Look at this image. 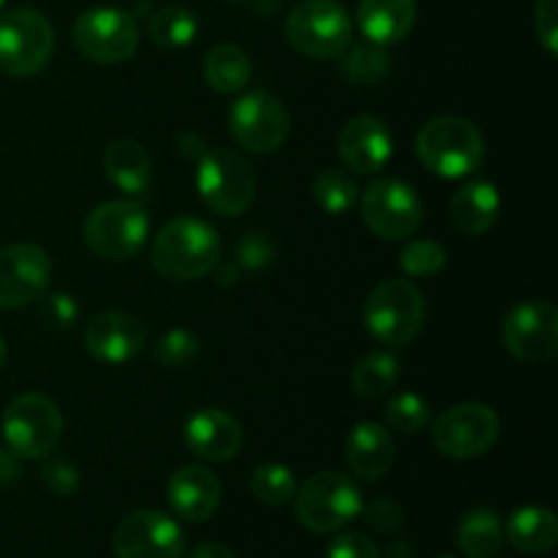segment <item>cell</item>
I'll list each match as a JSON object with an SVG mask.
<instances>
[{
	"instance_id": "3957f363",
	"label": "cell",
	"mask_w": 558,
	"mask_h": 558,
	"mask_svg": "<svg viewBox=\"0 0 558 558\" xmlns=\"http://www.w3.org/2000/svg\"><path fill=\"white\" fill-rule=\"evenodd\" d=\"M363 490L341 472L311 474L294 494V515L311 534H336L363 512Z\"/></svg>"
},
{
	"instance_id": "44dd1931",
	"label": "cell",
	"mask_w": 558,
	"mask_h": 558,
	"mask_svg": "<svg viewBox=\"0 0 558 558\" xmlns=\"http://www.w3.org/2000/svg\"><path fill=\"white\" fill-rule=\"evenodd\" d=\"M396 461V441L379 423H357L347 439V463L354 477L376 483Z\"/></svg>"
},
{
	"instance_id": "f6af8a7d",
	"label": "cell",
	"mask_w": 558,
	"mask_h": 558,
	"mask_svg": "<svg viewBox=\"0 0 558 558\" xmlns=\"http://www.w3.org/2000/svg\"><path fill=\"white\" fill-rule=\"evenodd\" d=\"M5 357H9V349H5V341H3V338H0V368H3V365H5Z\"/></svg>"
},
{
	"instance_id": "2e32d148",
	"label": "cell",
	"mask_w": 558,
	"mask_h": 558,
	"mask_svg": "<svg viewBox=\"0 0 558 558\" xmlns=\"http://www.w3.org/2000/svg\"><path fill=\"white\" fill-rule=\"evenodd\" d=\"M52 259L36 243L0 248V311L25 308L47 294L52 283Z\"/></svg>"
},
{
	"instance_id": "484cf974",
	"label": "cell",
	"mask_w": 558,
	"mask_h": 558,
	"mask_svg": "<svg viewBox=\"0 0 558 558\" xmlns=\"http://www.w3.org/2000/svg\"><path fill=\"white\" fill-rule=\"evenodd\" d=\"M505 543V523L488 507L469 510L458 523V548L466 558H494Z\"/></svg>"
},
{
	"instance_id": "603a6c76",
	"label": "cell",
	"mask_w": 558,
	"mask_h": 558,
	"mask_svg": "<svg viewBox=\"0 0 558 558\" xmlns=\"http://www.w3.org/2000/svg\"><path fill=\"white\" fill-rule=\"evenodd\" d=\"M501 196L499 189L488 180H472L461 185L450 199V221L463 234H485L499 221Z\"/></svg>"
},
{
	"instance_id": "ab89813d",
	"label": "cell",
	"mask_w": 558,
	"mask_h": 558,
	"mask_svg": "<svg viewBox=\"0 0 558 558\" xmlns=\"http://www.w3.org/2000/svg\"><path fill=\"white\" fill-rule=\"evenodd\" d=\"M534 31L548 54H558V0H539L534 9Z\"/></svg>"
},
{
	"instance_id": "74e56055",
	"label": "cell",
	"mask_w": 558,
	"mask_h": 558,
	"mask_svg": "<svg viewBox=\"0 0 558 558\" xmlns=\"http://www.w3.org/2000/svg\"><path fill=\"white\" fill-rule=\"evenodd\" d=\"M327 558H381V550L368 534L341 532L327 548Z\"/></svg>"
},
{
	"instance_id": "6da1fadb",
	"label": "cell",
	"mask_w": 558,
	"mask_h": 558,
	"mask_svg": "<svg viewBox=\"0 0 558 558\" xmlns=\"http://www.w3.org/2000/svg\"><path fill=\"white\" fill-rule=\"evenodd\" d=\"M150 262L167 281H196L221 262V238L207 221L180 216L163 223L150 245Z\"/></svg>"
},
{
	"instance_id": "8fae6325",
	"label": "cell",
	"mask_w": 558,
	"mask_h": 558,
	"mask_svg": "<svg viewBox=\"0 0 558 558\" xmlns=\"http://www.w3.org/2000/svg\"><path fill=\"white\" fill-rule=\"evenodd\" d=\"M360 213H363L365 227L387 243L412 238L423 223V202L417 191L398 178L374 180L363 191Z\"/></svg>"
},
{
	"instance_id": "30bf717a",
	"label": "cell",
	"mask_w": 558,
	"mask_h": 558,
	"mask_svg": "<svg viewBox=\"0 0 558 558\" xmlns=\"http://www.w3.org/2000/svg\"><path fill=\"white\" fill-rule=\"evenodd\" d=\"M71 38L80 54H85L90 63L114 65L131 60L140 49V25L129 11L96 5L76 16Z\"/></svg>"
},
{
	"instance_id": "9c48e42d",
	"label": "cell",
	"mask_w": 558,
	"mask_h": 558,
	"mask_svg": "<svg viewBox=\"0 0 558 558\" xmlns=\"http://www.w3.org/2000/svg\"><path fill=\"white\" fill-rule=\"evenodd\" d=\"M63 436V414L58 403L41 392L14 398L3 414V439L20 458H49Z\"/></svg>"
},
{
	"instance_id": "d6a6232c",
	"label": "cell",
	"mask_w": 558,
	"mask_h": 558,
	"mask_svg": "<svg viewBox=\"0 0 558 558\" xmlns=\"http://www.w3.org/2000/svg\"><path fill=\"white\" fill-rule=\"evenodd\" d=\"M387 425L401 434H420L430 420V407L417 392H398L385 407Z\"/></svg>"
},
{
	"instance_id": "8992f818",
	"label": "cell",
	"mask_w": 558,
	"mask_h": 558,
	"mask_svg": "<svg viewBox=\"0 0 558 558\" xmlns=\"http://www.w3.org/2000/svg\"><path fill=\"white\" fill-rule=\"evenodd\" d=\"M54 31L36 9H9L0 14V71L14 80L36 76L52 60Z\"/></svg>"
},
{
	"instance_id": "7402d4cb",
	"label": "cell",
	"mask_w": 558,
	"mask_h": 558,
	"mask_svg": "<svg viewBox=\"0 0 558 558\" xmlns=\"http://www.w3.org/2000/svg\"><path fill=\"white\" fill-rule=\"evenodd\" d=\"M417 0H360L357 25L371 44L390 47L412 33Z\"/></svg>"
},
{
	"instance_id": "b9f144b4",
	"label": "cell",
	"mask_w": 558,
	"mask_h": 558,
	"mask_svg": "<svg viewBox=\"0 0 558 558\" xmlns=\"http://www.w3.org/2000/svg\"><path fill=\"white\" fill-rule=\"evenodd\" d=\"M22 458L16 456V452H11L9 447H0V483H11V480H16L22 474V466H20Z\"/></svg>"
},
{
	"instance_id": "5b68a950",
	"label": "cell",
	"mask_w": 558,
	"mask_h": 558,
	"mask_svg": "<svg viewBox=\"0 0 558 558\" xmlns=\"http://www.w3.org/2000/svg\"><path fill=\"white\" fill-rule=\"evenodd\" d=\"M150 234V218L136 199H114L93 207L82 223L85 245L109 262H125L136 256Z\"/></svg>"
},
{
	"instance_id": "7a4b0ae2",
	"label": "cell",
	"mask_w": 558,
	"mask_h": 558,
	"mask_svg": "<svg viewBox=\"0 0 558 558\" xmlns=\"http://www.w3.org/2000/svg\"><path fill=\"white\" fill-rule=\"evenodd\" d=\"M417 158L445 180L469 178L485 161L483 131L461 114H436L420 129Z\"/></svg>"
},
{
	"instance_id": "52a82bcc",
	"label": "cell",
	"mask_w": 558,
	"mask_h": 558,
	"mask_svg": "<svg viewBox=\"0 0 558 558\" xmlns=\"http://www.w3.org/2000/svg\"><path fill=\"white\" fill-rule=\"evenodd\" d=\"M287 41L305 58H341L352 44V20L338 0H303L287 16Z\"/></svg>"
},
{
	"instance_id": "7bdbcfd3",
	"label": "cell",
	"mask_w": 558,
	"mask_h": 558,
	"mask_svg": "<svg viewBox=\"0 0 558 558\" xmlns=\"http://www.w3.org/2000/svg\"><path fill=\"white\" fill-rule=\"evenodd\" d=\"M189 558H238L232 554V548L221 543H199L194 550H191Z\"/></svg>"
},
{
	"instance_id": "e0dca14e",
	"label": "cell",
	"mask_w": 558,
	"mask_h": 558,
	"mask_svg": "<svg viewBox=\"0 0 558 558\" xmlns=\"http://www.w3.org/2000/svg\"><path fill=\"white\" fill-rule=\"evenodd\" d=\"M147 330L129 311H104L85 327V349L104 365H123L145 349Z\"/></svg>"
},
{
	"instance_id": "e575fe53",
	"label": "cell",
	"mask_w": 558,
	"mask_h": 558,
	"mask_svg": "<svg viewBox=\"0 0 558 558\" xmlns=\"http://www.w3.org/2000/svg\"><path fill=\"white\" fill-rule=\"evenodd\" d=\"M199 354V338L191 330H169L161 341L156 343V360L167 368H183V365L194 363Z\"/></svg>"
},
{
	"instance_id": "f35d334b",
	"label": "cell",
	"mask_w": 558,
	"mask_h": 558,
	"mask_svg": "<svg viewBox=\"0 0 558 558\" xmlns=\"http://www.w3.org/2000/svg\"><path fill=\"white\" fill-rule=\"evenodd\" d=\"M41 319L44 325L52 327V330H69L71 325L76 322L80 316V305L74 303L71 294H49V298H41Z\"/></svg>"
},
{
	"instance_id": "4316f807",
	"label": "cell",
	"mask_w": 558,
	"mask_h": 558,
	"mask_svg": "<svg viewBox=\"0 0 558 558\" xmlns=\"http://www.w3.org/2000/svg\"><path fill=\"white\" fill-rule=\"evenodd\" d=\"M205 80L218 93H240L251 80V60L238 44H218L205 58Z\"/></svg>"
},
{
	"instance_id": "cb8c5ba5",
	"label": "cell",
	"mask_w": 558,
	"mask_h": 558,
	"mask_svg": "<svg viewBox=\"0 0 558 558\" xmlns=\"http://www.w3.org/2000/svg\"><path fill=\"white\" fill-rule=\"evenodd\" d=\"M104 172L123 194L142 196L150 189L153 163L136 140H114L104 150Z\"/></svg>"
},
{
	"instance_id": "f1b7e54d",
	"label": "cell",
	"mask_w": 558,
	"mask_h": 558,
	"mask_svg": "<svg viewBox=\"0 0 558 558\" xmlns=\"http://www.w3.org/2000/svg\"><path fill=\"white\" fill-rule=\"evenodd\" d=\"M311 194H314V202L327 213V216H343V213L352 210L360 199L357 180H354L347 169L338 167L322 169L314 178Z\"/></svg>"
},
{
	"instance_id": "9a60e30c",
	"label": "cell",
	"mask_w": 558,
	"mask_h": 558,
	"mask_svg": "<svg viewBox=\"0 0 558 558\" xmlns=\"http://www.w3.org/2000/svg\"><path fill=\"white\" fill-rule=\"evenodd\" d=\"M114 558H185V534L161 510H136L114 526Z\"/></svg>"
},
{
	"instance_id": "ffe728a7",
	"label": "cell",
	"mask_w": 558,
	"mask_h": 558,
	"mask_svg": "<svg viewBox=\"0 0 558 558\" xmlns=\"http://www.w3.org/2000/svg\"><path fill=\"white\" fill-rule=\"evenodd\" d=\"M185 445L202 461L227 463L243 447V428L221 409H199L185 423Z\"/></svg>"
},
{
	"instance_id": "d590c367",
	"label": "cell",
	"mask_w": 558,
	"mask_h": 558,
	"mask_svg": "<svg viewBox=\"0 0 558 558\" xmlns=\"http://www.w3.org/2000/svg\"><path fill=\"white\" fill-rule=\"evenodd\" d=\"M360 515H363L365 523L379 534L398 532V529L403 526V518H407L403 515V507L398 505L396 499H387V496L374 499L371 505H363V512H360Z\"/></svg>"
},
{
	"instance_id": "ac0fdd59",
	"label": "cell",
	"mask_w": 558,
	"mask_h": 558,
	"mask_svg": "<svg viewBox=\"0 0 558 558\" xmlns=\"http://www.w3.org/2000/svg\"><path fill=\"white\" fill-rule=\"evenodd\" d=\"M338 153L352 172L376 174L392 156L390 131L374 114H357L338 134Z\"/></svg>"
},
{
	"instance_id": "4dcf8cb0",
	"label": "cell",
	"mask_w": 558,
	"mask_h": 558,
	"mask_svg": "<svg viewBox=\"0 0 558 558\" xmlns=\"http://www.w3.org/2000/svg\"><path fill=\"white\" fill-rule=\"evenodd\" d=\"M392 69V58L385 47L379 44H349L347 52L341 54V74L347 76L352 85H374L379 82L387 71Z\"/></svg>"
},
{
	"instance_id": "7dc6e473",
	"label": "cell",
	"mask_w": 558,
	"mask_h": 558,
	"mask_svg": "<svg viewBox=\"0 0 558 558\" xmlns=\"http://www.w3.org/2000/svg\"><path fill=\"white\" fill-rule=\"evenodd\" d=\"M3 3H5V0H0V9H3Z\"/></svg>"
},
{
	"instance_id": "bcb514c9",
	"label": "cell",
	"mask_w": 558,
	"mask_h": 558,
	"mask_svg": "<svg viewBox=\"0 0 558 558\" xmlns=\"http://www.w3.org/2000/svg\"><path fill=\"white\" fill-rule=\"evenodd\" d=\"M439 558H456V556H439Z\"/></svg>"
},
{
	"instance_id": "d6986e66",
	"label": "cell",
	"mask_w": 558,
	"mask_h": 558,
	"mask_svg": "<svg viewBox=\"0 0 558 558\" xmlns=\"http://www.w3.org/2000/svg\"><path fill=\"white\" fill-rule=\"evenodd\" d=\"M167 501L180 521L202 523L221 505V480L207 466H180L167 483Z\"/></svg>"
},
{
	"instance_id": "277c9868",
	"label": "cell",
	"mask_w": 558,
	"mask_h": 558,
	"mask_svg": "<svg viewBox=\"0 0 558 558\" xmlns=\"http://www.w3.org/2000/svg\"><path fill=\"white\" fill-rule=\"evenodd\" d=\"M363 322L371 336L390 349H401L420 336L425 325V298L414 283L385 281L368 294Z\"/></svg>"
},
{
	"instance_id": "7c38bea8",
	"label": "cell",
	"mask_w": 558,
	"mask_h": 558,
	"mask_svg": "<svg viewBox=\"0 0 558 558\" xmlns=\"http://www.w3.org/2000/svg\"><path fill=\"white\" fill-rule=\"evenodd\" d=\"M507 352L529 365H545L558 354V311L550 300H523L501 322Z\"/></svg>"
},
{
	"instance_id": "ba28073f",
	"label": "cell",
	"mask_w": 558,
	"mask_h": 558,
	"mask_svg": "<svg viewBox=\"0 0 558 558\" xmlns=\"http://www.w3.org/2000/svg\"><path fill=\"white\" fill-rule=\"evenodd\" d=\"M202 202L218 216H243L256 199V178L240 153L216 147L202 156L196 169Z\"/></svg>"
},
{
	"instance_id": "8d00e7d4",
	"label": "cell",
	"mask_w": 558,
	"mask_h": 558,
	"mask_svg": "<svg viewBox=\"0 0 558 558\" xmlns=\"http://www.w3.org/2000/svg\"><path fill=\"white\" fill-rule=\"evenodd\" d=\"M41 477L47 490H52L58 496H71L82 483V472L69 458H49L41 469Z\"/></svg>"
},
{
	"instance_id": "d4e9b609",
	"label": "cell",
	"mask_w": 558,
	"mask_h": 558,
	"mask_svg": "<svg viewBox=\"0 0 558 558\" xmlns=\"http://www.w3.org/2000/svg\"><path fill=\"white\" fill-rule=\"evenodd\" d=\"M505 539L515 550L529 556L550 554L558 543V521L548 507L526 505L505 523Z\"/></svg>"
},
{
	"instance_id": "c3c4849f",
	"label": "cell",
	"mask_w": 558,
	"mask_h": 558,
	"mask_svg": "<svg viewBox=\"0 0 558 558\" xmlns=\"http://www.w3.org/2000/svg\"><path fill=\"white\" fill-rule=\"evenodd\" d=\"M234 3H243V0H234Z\"/></svg>"
},
{
	"instance_id": "83f0119b",
	"label": "cell",
	"mask_w": 558,
	"mask_h": 558,
	"mask_svg": "<svg viewBox=\"0 0 558 558\" xmlns=\"http://www.w3.org/2000/svg\"><path fill=\"white\" fill-rule=\"evenodd\" d=\"M401 381V365L390 352H371L357 360L352 371V387L360 398H385Z\"/></svg>"
},
{
	"instance_id": "4fadbf2b",
	"label": "cell",
	"mask_w": 558,
	"mask_h": 558,
	"mask_svg": "<svg viewBox=\"0 0 558 558\" xmlns=\"http://www.w3.org/2000/svg\"><path fill=\"white\" fill-rule=\"evenodd\" d=\"M289 125H292V120H289L281 98L265 90L245 93L229 109V131H232L234 142L248 153H256V156H267V153H276L278 147H283Z\"/></svg>"
},
{
	"instance_id": "1f68e13d",
	"label": "cell",
	"mask_w": 558,
	"mask_h": 558,
	"mask_svg": "<svg viewBox=\"0 0 558 558\" xmlns=\"http://www.w3.org/2000/svg\"><path fill=\"white\" fill-rule=\"evenodd\" d=\"M248 488L262 505L283 507L298 494V477L283 463H262V466H256L251 472Z\"/></svg>"
},
{
	"instance_id": "ee69618b",
	"label": "cell",
	"mask_w": 558,
	"mask_h": 558,
	"mask_svg": "<svg viewBox=\"0 0 558 558\" xmlns=\"http://www.w3.org/2000/svg\"><path fill=\"white\" fill-rule=\"evenodd\" d=\"M216 270H218V283H221V287H229V283L238 281V270H234V267H229V265L218 267L216 265Z\"/></svg>"
},
{
	"instance_id": "836d02e7",
	"label": "cell",
	"mask_w": 558,
	"mask_h": 558,
	"mask_svg": "<svg viewBox=\"0 0 558 558\" xmlns=\"http://www.w3.org/2000/svg\"><path fill=\"white\" fill-rule=\"evenodd\" d=\"M447 251L436 240H412L401 254V270L412 278L436 276L445 270Z\"/></svg>"
},
{
	"instance_id": "f546056e",
	"label": "cell",
	"mask_w": 558,
	"mask_h": 558,
	"mask_svg": "<svg viewBox=\"0 0 558 558\" xmlns=\"http://www.w3.org/2000/svg\"><path fill=\"white\" fill-rule=\"evenodd\" d=\"M196 16L189 9H180V5H167V9L156 11L147 22V36L156 47L163 49H178L185 47L196 38Z\"/></svg>"
},
{
	"instance_id": "60d3db41",
	"label": "cell",
	"mask_w": 558,
	"mask_h": 558,
	"mask_svg": "<svg viewBox=\"0 0 558 558\" xmlns=\"http://www.w3.org/2000/svg\"><path fill=\"white\" fill-rule=\"evenodd\" d=\"M272 259V243L262 234H245L238 243V262L245 267H265Z\"/></svg>"
},
{
	"instance_id": "5bb4252c",
	"label": "cell",
	"mask_w": 558,
	"mask_h": 558,
	"mask_svg": "<svg viewBox=\"0 0 558 558\" xmlns=\"http://www.w3.org/2000/svg\"><path fill=\"white\" fill-rule=\"evenodd\" d=\"M499 414L485 403H458L434 423V445L441 456L469 461L480 458L499 439Z\"/></svg>"
}]
</instances>
